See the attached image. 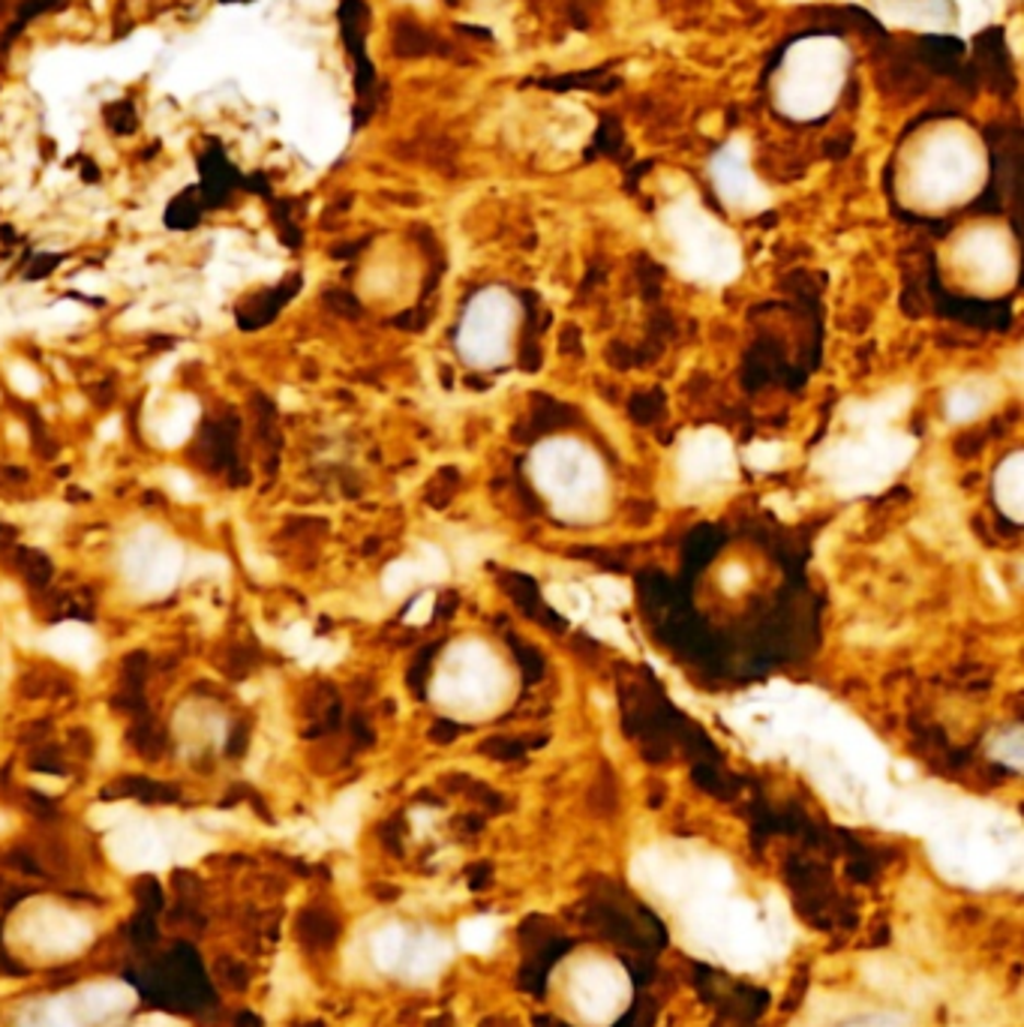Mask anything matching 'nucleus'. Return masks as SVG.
Listing matches in <instances>:
<instances>
[{
  "label": "nucleus",
  "mask_w": 1024,
  "mask_h": 1027,
  "mask_svg": "<svg viewBox=\"0 0 1024 1027\" xmlns=\"http://www.w3.org/2000/svg\"><path fill=\"white\" fill-rule=\"evenodd\" d=\"M913 406L905 385L853 397L838 412L836 430L817 445L812 472L838 499H860L886 491L920 451L917 436L901 427Z\"/></svg>",
  "instance_id": "nucleus-1"
},
{
  "label": "nucleus",
  "mask_w": 1024,
  "mask_h": 1027,
  "mask_svg": "<svg viewBox=\"0 0 1024 1027\" xmlns=\"http://www.w3.org/2000/svg\"><path fill=\"white\" fill-rule=\"evenodd\" d=\"M989 175V157L974 129L958 120L925 127L905 145L896 189L917 214H946L977 196Z\"/></svg>",
  "instance_id": "nucleus-2"
},
{
  "label": "nucleus",
  "mask_w": 1024,
  "mask_h": 1027,
  "mask_svg": "<svg viewBox=\"0 0 1024 1027\" xmlns=\"http://www.w3.org/2000/svg\"><path fill=\"white\" fill-rule=\"evenodd\" d=\"M526 478L550 517L571 529H595L610 520L617 487L605 457L580 436H548L526 457Z\"/></svg>",
  "instance_id": "nucleus-3"
},
{
  "label": "nucleus",
  "mask_w": 1024,
  "mask_h": 1027,
  "mask_svg": "<svg viewBox=\"0 0 1024 1027\" xmlns=\"http://www.w3.org/2000/svg\"><path fill=\"white\" fill-rule=\"evenodd\" d=\"M520 694V673L511 655L484 634H463L448 643L433 667L427 697L436 713L460 724L499 718Z\"/></svg>",
  "instance_id": "nucleus-4"
},
{
  "label": "nucleus",
  "mask_w": 1024,
  "mask_h": 1027,
  "mask_svg": "<svg viewBox=\"0 0 1024 1027\" xmlns=\"http://www.w3.org/2000/svg\"><path fill=\"white\" fill-rule=\"evenodd\" d=\"M664 262L700 289H724L743 277V244L734 229L712 217L694 189L676 193L658 208Z\"/></svg>",
  "instance_id": "nucleus-5"
},
{
  "label": "nucleus",
  "mask_w": 1024,
  "mask_h": 1027,
  "mask_svg": "<svg viewBox=\"0 0 1024 1027\" xmlns=\"http://www.w3.org/2000/svg\"><path fill=\"white\" fill-rule=\"evenodd\" d=\"M850 48L838 36L796 39L775 70L772 100L791 120H820L836 108L848 84Z\"/></svg>",
  "instance_id": "nucleus-6"
},
{
  "label": "nucleus",
  "mask_w": 1024,
  "mask_h": 1027,
  "mask_svg": "<svg viewBox=\"0 0 1024 1027\" xmlns=\"http://www.w3.org/2000/svg\"><path fill=\"white\" fill-rule=\"evenodd\" d=\"M946 282L970 298H1001L1019 282V246L1003 222H967L943 244Z\"/></svg>",
  "instance_id": "nucleus-7"
},
{
  "label": "nucleus",
  "mask_w": 1024,
  "mask_h": 1027,
  "mask_svg": "<svg viewBox=\"0 0 1024 1027\" xmlns=\"http://www.w3.org/2000/svg\"><path fill=\"white\" fill-rule=\"evenodd\" d=\"M523 325L520 298L505 286H484L465 301L455 331V349L463 367L475 373L505 370L517 355Z\"/></svg>",
  "instance_id": "nucleus-8"
},
{
  "label": "nucleus",
  "mask_w": 1024,
  "mask_h": 1027,
  "mask_svg": "<svg viewBox=\"0 0 1024 1027\" xmlns=\"http://www.w3.org/2000/svg\"><path fill=\"white\" fill-rule=\"evenodd\" d=\"M739 451L722 427L682 432L670 451V493L679 505L703 508L739 487Z\"/></svg>",
  "instance_id": "nucleus-9"
},
{
  "label": "nucleus",
  "mask_w": 1024,
  "mask_h": 1027,
  "mask_svg": "<svg viewBox=\"0 0 1024 1027\" xmlns=\"http://www.w3.org/2000/svg\"><path fill=\"white\" fill-rule=\"evenodd\" d=\"M544 596L553 608L568 616L574 625L586 628L589 637L610 643L631 653L629 628L622 622V610L629 608V586L605 574L553 568L544 584Z\"/></svg>",
  "instance_id": "nucleus-10"
},
{
  "label": "nucleus",
  "mask_w": 1024,
  "mask_h": 1027,
  "mask_svg": "<svg viewBox=\"0 0 1024 1027\" xmlns=\"http://www.w3.org/2000/svg\"><path fill=\"white\" fill-rule=\"evenodd\" d=\"M710 181L724 208L736 217H755L772 208V189L755 175L751 145L743 136L730 139L710 160Z\"/></svg>",
  "instance_id": "nucleus-11"
},
{
  "label": "nucleus",
  "mask_w": 1024,
  "mask_h": 1027,
  "mask_svg": "<svg viewBox=\"0 0 1024 1027\" xmlns=\"http://www.w3.org/2000/svg\"><path fill=\"white\" fill-rule=\"evenodd\" d=\"M15 937L43 958H64L91 941V925L67 908L43 901L15 920Z\"/></svg>",
  "instance_id": "nucleus-12"
},
{
  "label": "nucleus",
  "mask_w": 1024,
  "mask_h": 1027,
  "mask_svg": "<svg viewBox=\"0 0 1024 1027\" xmlns=\"http://www.w3.org/2000/svg\"><path fill=\"white\" fill-rule=\"evenodd\" d=\"M1003 397V385L991 376H965L958 379L946 397H943V412L950 424H970L979 420L986 412H991Z\"/></svg>",
  "instance_id": "nucleus-13"
},
{
  "label": "nucleus",
  "mask_w": 1024,
  "mask_h": 1027,
  "mask_svg": "<svg viewBox=\"0 0 1024 1027\" xmlns=\"http://www.w3.org/2000/svg\"><path fill=\"white\" fill-rule=\"evenodd\" d=\"M991 496L1010 523L1024 520V451H1010L991 475Z\"/></svg>",
  "instance_id": "nucleus-14"
},
{
  "label": "nucleus",
  "mask_w": 1024,
  "mask_h": 1027,
  "mask_svg": "<svg viewBox=\"0 0 1024 1027\" xmlns=\"http://www.w3.org/2000/svg\"><path fill=\"white\" fill-rule=\"evenodd\" d=\"M234 439H238V418L208 420L198 436V457L205 460L210 472H229L238 466L234 460Z\"/></svg>",
  "instance_id": "nucleus-15"
},
{
  "label": "nucleus",
  "mask_w": 1024,
  "mask_h": 1027,
  "mask_svg": "<svg viewBox=\"0 0 1024 1027\" xmlns=\"http://www.w3.org/2000/svg\"><path fill=\"white\" fill-rule=\"evenodd\" d=\"M298 286H301V280H298V277H291V280H286L283 286H277V289H271V292H265V295H256L250 304L238 310V325L244 327V331H256V327L274 322L279 313V307L286 304L291 295L298 292Z\"/></svg>",
  "instance_id": "nucleus-16"
},
{
  "label": "nucleus",
  "mask_w": 1024,
  "mask_h": 1027,
  "mask_svg": "<svg viewBox=\"0 0 1024 1027\" xmlns=\"http://www.w3.org/2000/svg\"><path fill=\"white\" fill-rule=\"evenodd\" d=\"M793 457V448L779 439H769V442H751L748 448L739 451L743 466H751L755 472H775V469L787 466V460Z\"/></svg>",
  "instance_id": "nucleus-17"
},
{
  "label": "nucleus",
  "mask_w": 1024,
  "mask_h": 1027,
  "mask_svg": "<svg viewBox=\"0 0 1024 1027\" xmlns=\"http://www.w3.org/2000/svg\"><path fill=\"white\" fill-rule=\"evenodd\" d=\"M989 754L994 760L1006 763V766H1013V770H1022V760H1024L1022 727L1013 724V727H1003V730H998V734L989 739Z\"/></svg>",
  "instance_id": "nucleus-18"
},
{
  "label": "nucleus",
  "mask_w": 1024,
  "mask_h": 1027,
  "mask_svg": "<svg viewBox=\"0 0 1024 1027\" xmlns=\"http://www.w3.org/2000/svg\"><path fill=\"white\" fill-rule=\"evenodd\" d=\"M406 953V932L403 928H384V932L376 934V941H372V956L379 961V968L391 970L400 965V958Z\"/></svg>",
  "instance_id": "nucleus-19"
},
{
  "label": "nucleus",
  "mask_w": 1024,
  "mask_h": 1027,
  "mask_svg": "<svg viewBox=\"0 0 1024 1027\" xmlns=\"http://www.w3.org/2000/svg\"><path fill=\"white\" fill-rule=\"evenodd\" d=\"M202 217V199H198V193H184V196H177L172 201V208L165 214V222L172 226V229H193Z\"/></svg>",
  "instance_id": "nucleus-20"
},
{
  "label": "nucleus",
  "mask_w": 1024,
  "mask_h": 1027,
  "mask_svg": "<svg viewBox=\"0 0 1024 1027\" xmlns=\"http://www.w3.org/2000/svg\"><path fill=\"white\" fill-rule=\"evenodd\" d=\"M19 565H22L24 580L31 586H36V589H43V586L51 580V572H55V568H51V559L43 556L39 550H19Z\"/></svg>",
  "instance_id": "nucleus-21"
},
{
  "label": "nucleus",
  "mask_w": 1024,
  "mask_h": 1027,
  "mask_svg": "<svg viewBox=\"0 0 1024 1027\" xmlns=\"http://www.w3.org/2000/svg\"><path fill=\"white\" fill-rule=\"evenodd\" d=\"M148 667H151V658L145 653L127 655V658H124V670H120V685H124V691H145Z\"/></svg>",
  "instance_id": "nucleus-22"
},
{
  "label": "nucleus",
  "mask_w": 1024,
  "mask_h": 1027,
  "mask_svg": "<svg viewBox=\"0 0 1024 1027\" xmlns=\"http://www.w3.org/2000/svg\"><path fill=\"white\" fill-rule=\"evenodd\" d=\"M493 934H496V925L490 920H472V923L463 925V944L469 949H487Z\"/></svg>",
  "instance_id": "nucleus-23"
},
{
  "label": "nucleus",
  "mask_w": 1024,
  "mask_h": 1027,
  "mask_svg": "<svg viewBox=\"0 0 1024 1027\" xmlns=\"http://www.w3.org/2000/svg\"><path fill=\"white\" fill-rule=\"evenodd\" d=\"M105 115H108V127L115 129V132H133V129H136V115H133L129 103L112 105Z\"/></svg>",
  "instance_id": "nucleus-24"
},
{
  "label": "nucleus",
  "mask_w": 1024,
  "mask_h": 1027,
  "mask_svg": "<svg viewBox=\"0 0 1024 1027\" xmlns=\"http://www.w3.org/2000/svg\"><path fill=\"white\" fill-rule=\"evenodd\" d=\"M55 268H58V256H36L34 265L27 268V277H31V280H39V277H46L48 270Z\"/></svg>",
  "instance_id": "nucleus-25"
},
{
  "label": "nucleus",
  "mask_w": 1024,
  "mask_h": 1027,
  "mask_svg": "<svg viewBox=\"0 0 1024 1027\" xmlns=\"http://www.w3.org/2000/svg\"><path fill=\"white\" fill-rule=\"evenodd\" d=\"M238 746H246V727H234L232 742H229V751H234Z\"/></svg>",
  "instance_id": "nucleus-26"
},
{
  "label": "nucleus",
  "mask_w": 1024,
  "mask_h": 1027,
  "mask_svg": "<svg viewBox=\"0 0 1024 1027\" xmlns=\"http://www.w3.org/2000/svg\"><path fill=\"white\" fill-rule=\"evenodd\" d=\"M860 1027H884V1025H860Z\"/></svg>",
  "instance_id": "nucleus-27"
}]
</instances>
